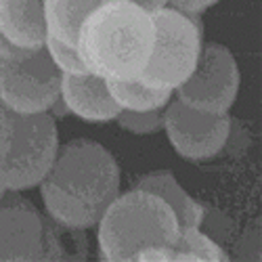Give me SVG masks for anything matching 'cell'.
Wrapping results in <instances>:
<instances>
[{"instance_id": "5b68a950", "label": "cell", "mask_w": 262, "mask_h": 262, "mask_svg": "<svg viewBox=\"0 0 262 262\" xmlns=\"http://www.w3.org/2000/svg\"><path fill=\"white\" fill-rule=\"evenodd\" d=\"M13 116L11 149L0 164V181L7 191H28L40 187L51 172L61 149L57 120L45 114Z\"/></svg>"}, {"instance_id": "3957f363", "label": "cell", "mask_w": 262, "mask_h": 262, "mask_svg": "<svg viewBox=\"0 0 262 262\" xmlns=\"http://www.w3.org/2000/svg\"><path fill=\"white\" fill-rule=\"evenodd\" d=\"M97 229L101 258L135 262V256L143 250L172 248L181 227L160 195L135 187L107 206Z\"/></svg>"}, {"instance_id": "ffe728a7", "label": "cell", "mask_w": 262, "mask_h": 262, "mask_svg": "<svg viewBox=\"0 0 262 262\" xmlns=\"http://www.w3.org/2000/svg\"><path fill=\"white\" fill-rule=\"evenodd\" d=\"M26 55H30V53L17 49L13 42H9L7 36L0 32V57H5V59H17V57H26Z\"/></svg>"}, {"instance_id": "ba28073f", "label": "cell", "mask_w": 262, "mask_h": 262, "mask_svg": "<svg viewBox=\"0 0 262 262\" xmlns=\"http://www.w3.org/2000/svg\"><path fill=\"white\" fill-rule=\"evenodd\" d=\"M233 118L229 114H208L172 97L164 107V133L172 149L189 162L216 158L229 145Z\"/></svg>"}, {"instance_id": "7a4b0ae2", "label": "cell", "mask_w": 262, "mask_h": 262, "mask_svg": "<svg viewBox=\"0 0 262 262\" xmlns=\"http://www.w3.org/2000/svg\"><path fill=\"white\" fill-rule=\"evenodd\" d=\"M151 13L130 0H105L82 24L78 51L89 72L105 80H137L154 51Z\"/></svg>"}, {"instance_id": "9a60e30c", "label": "cell", "mask_w": 262, "mask_h": 262, "mask_svg": "<svg viewBox=\"0 0 262 262\" xmlns=\"http://www.w3.org/2000/svg\"><path fill=\"white\" fill-rule=\"evenodd\" d=\"M172 260H208V262H223L229 260L227 252L218 242L202 231V227H187L179 229L177 242L172 246Z\"/></svg>"}, {"instance_id": "4fadbf2b", "label": "cell", "mask_w": 262, "mask_h": 262, "mask_svg": "<svg viewBox=\"0 0 262 262\" xmlns=\"http://www.w3.org/2000/svg\"><path fill=\"white\" fill-rule=\"evenodd\" d=\"M105 0H45V17L49 36L78 47L82 24Z\"/></svg>"}, {"instance_id": "5bb4252c", "label": "cell", "mask_w": 262, "mask_h": 262, "mask_svg": "<svg viewBox=\"0 0 262 262\" xmlns=\"http://www.w3.org/2000/svg\"><path fill=\"white\" fill-rule=\"evenodd\" d=\"M109 93L120 109L126 112H154V109H164L170 99L174 97L172 91L154 89L145 84L143 80H107Z\"/></svg>"}, {"instance_id": "9c48e42d", "label": "cell", "mask_w": 262, "mask_h": 262, "mask_svg": "<svg viewBox=\"0 0 262 262\" xmlns=\"http://www.w3.org/2000/svg\"><path fill=\"white\" fill-rule=\"evenodd\" d=\"M42 246L45 218L21 191H7L0 198V262L40 260Z\"/></svg>"}, {"instance_id": "7402d4cb", "label": "cell", "mask_w": 262, "mask_h": 262, "mask_svg": "<svg viewBox=\"0 0 262 262\" xmlns=\"http://www.w3.org/2000/svg\"><path fill=\"white\" fill-rule=\"evenodd\" d=\"M5 193H7V187L3 185V181H0V198H3V195H5Z\"/></svg>"}, {"instance_id": "277c9868", "label": "cell", "mask_w": 262, "mask_h": 262, "mask_svg": "<svg viewBox=\"0 0 262 262\" xmlns=\"http://www.w3.org/2000/svg\"><path fill=\"white\" fill-rule=\"evenodd\" d=\"M151 19L156 28L154 51L139 80L174 93L198 65L204 47L202 15L164 7L151 13Z\"/></svg>"}, {"instance_id": "e0dca14e", "label": "cell", "mask_w": 262, "mask_h": 262, "mask_svg": "<svg viewBox=\"0 0 262 262\" xmlns=\"http://www.w3.org/2000/svg\"><path fill=\"white\" fill-rule=\"evenodd\" d=\"M45 49H47L49 57L53 59V63L57 65V70L61 74H86L89 72L86 63L82 61V55H80L78 47L65 45V42L49 36Z\"/></svg>"}, {"instance_id": "8fae6325", "label": "cell", "mask_w": 262, "mask_h": 262, "mask_svg": "<svg viewBox=\"0 0 262 262\" xmlns=\"http://www.w3.org/2000/svg\"><path fill=\"white\" fill-rule=\"evenodd\" d=\"M0 32L21 51L45 49L49 38L45 0H0Z\"/></svg>"}, {"instance_id": "d6986e66", "label": "cell", "mask_w": 262, "mask_h": 262, "mask_svg": "<svg viewBox=\"0 0 262 262\" xmlns=\"http://www.w3.org/2000/svg\"><path fill=\"white\" fill-rule=\"evenodd\" d=\"M216 3H218V0H170L168 7L179 9L183 13H198V15H202L204 11L214 7Z\"/></svg>"}, {"instance_id": "30bf717a", "label": "cell", "mask_w": 262, "mask_h": 262, "mask_svg": "<svg viewBox=\"0 0 262 262\" xmlns=\"http://www.w3.org/2000/svg\"><path fill=\"white\" fill-rule=\"evenodd\" d=\"M61 99L72 116L86 122H112L122 112L109 93L107 80L93 72L63 74Z\"/></svg>"}, {"instance_id": "2e32d148", "label": "cell", "mask_w": 262, "mask_h": 262, "mask_svg": "<svg viewBox=\"0 0 262 262\" xmlns=\"http://www.w3.org/2000/svg\"><path fill=\"white\" fill-rule=\"evenodd\" d=\"M114 122H118L122 130L133 135H156L164 130V109H154V112H126L122 109Z\"/></svg>"}, {"instance_id": "6da1fadb", "label": "cell", "mask_w": 262, "mask_h": 262, "mask_svg": "<svg viewBox=\"0 0 262 262\" xmlns=\"http://www.w3.org/2000/svg\"><path fill=\"white\" fill-rule=\"evenodd\" d=\"M120 166L107 147L91 139L61 145L57 160L40 183L49 216L65 229L97 227L103 212L120 195Z\"/></svg>"}, {"instance_id": "44dd1931", "label": "cell", "mask_w": 262, "mask_h": 262, "mask_svg": "<svg viewBox=\"0 0 262 262\" xmlns=\"http://www.w3.org/2000/svg\"><path fill=\"white\" fill-rule=\"evenodd\" d=\"M130 3L139 5V7L145 9L147 13H154V11H158V9L168 7V5H170V0H130Z\"/></svg>"}, {"instance_id": "ac0fdd59", "label": "cell", "mask_w": 262, "mask_h": 262, "mask_svg": "<svg viewBox=\"0 0 262 262\" xmlns=\"http://www.w3.org/2000/svg\"><path fill=\"white\" fill-rule=\"evenodd\" d=\"M13 141V116L0 101V164L5 162Z\"/></svg>"}, {"instance_id": "52a82bcc", "label": "cell", "mask_w": 262, "mask_h": 262, "mask_svg": "<svg viewBox=\"0 0 262 262\" xmlns=\"http://www.w3.org/2000/svg\"><path fill=\"white\" fill-rule=\"evenodd\" d=\"M242 74L235 55L221 42H204L193 74L174 91L185 105L208 114H229L237 101Z\"/></svg>"}, {"instance_id": "8992f818", "label": "cell", "mask_w": 262, "mask_h": 262, "mask_svg": "<svg viewBox=\"0 0 262 262\" xmlns=\"http://www.w3.org/2000/svg\"><path fill=\"white\" fill-rule=\"evenodd\" d=\"M61 72L40 49L26 57H0V101L11 114H45L61 95Z\"/></svg>"}, {"instance_id": "7c38bea8", "label": "cell", "mask_w": 262, "mask_h": 262, "mask_svg": "<svg viewBox=\"0 0 262 262\" xmlns=\"http://www.w3.org/2000/svg\"><path fill=\"white\" fill-rule=\"evenodd\" d=\"M139 189L151 191L172 208L181 229L187 227H202L206 218V208L185 191V187L177 181L170 170H154L139 179Z\"/></svg>"}]
</instances>
